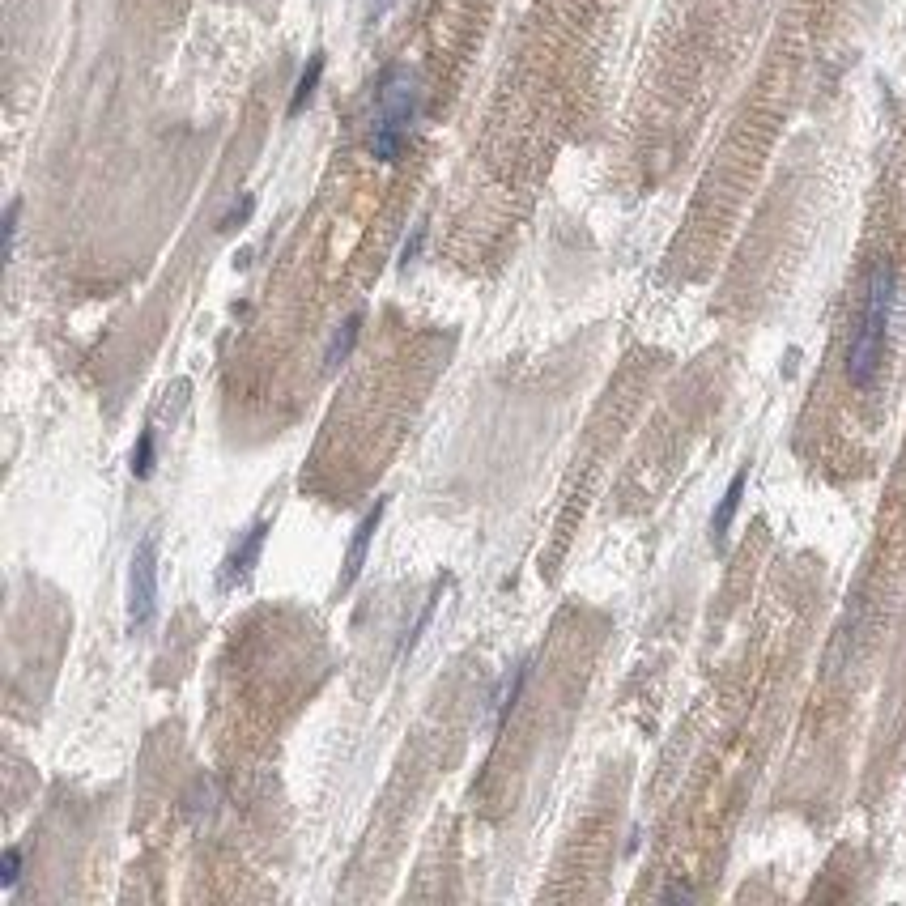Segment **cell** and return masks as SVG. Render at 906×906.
Here are the masks:
<instances>
[{
	"label": "cell",
	"instance_id": "obj_1",
	"mask_svg": "<svg viewBox=\"0 0 906 906\" xmlns=\"http://www.w3.org/2000/svg\"><path fill=\"white\" fill-rule=\"evenodd\" d=\"M422 120V73L409 69V64H392L379 77L375 90V111H371V149L375 162H396L400 149H405L409 132Z\"/></svg>",
	"mask_w": 906,
	"mask_h": 906
},
{
	"label": "cell",
	"instance_id": "obj_2",
	"mask_svg": "<svg viewBox=\"0 0 906 906\" xmlns=\"http://www.w3.org/2000/svg\"><path fill=\"white\" fill-rule=\"evenodd\" d=\"M889 307H894V268L881 260L868 273L864 315H860V328H855L851 349H847V379H851V388H868V383L877 379V371H881L885 332H889Z\"/></svg>",
	"mask_w": 906,
	"mask_h": 906
},
{
	"label": "cell",
	"instance_id": "obj_3",
	"mask_svg": "<svg viewBox=\"0 0 906 906\" xmlns=\"http://www.w3.org/2000/svg\"><path fill=\"white\" fill-rule=\"evenodd\" d=\"M158 613V536L149 532L145 541L132 549V570H128V630L141 634L154 626Z\"/></svg>",
	"mask_w": 906,
	"mask_h": 906
},
{
	"label": "cell",
	"instance_id": "obj_4",
	"mask_svg": "<svg viewBox=\"0 0 906 906\" xmlns=\"http://www.w3.org/2000/svg\"><path fill=\"white\" fill-rule=\"evenodd\" d=\"M383 511H388V502L379 498L375 507L362 515V524H358L354 541H349V553H345V570H341V592H349V587L358 583L362 566H366V553H371V541H375V532H379V524H383Z\"/></svg>",
	"mask_w": 906,
	"mask_h": 906
},
{
	"label": "cell",
	"instance_id": "obj_5",
	"mask_svg": "<svg viewBox=\"0 0 906 906\" xmlns=\"http://www.w3.org/2000/svg\"><path fill=\"white\" fill-rule=\"evenodd\" d=\"M264 536H268V519H260V524H251V528L243 532V541L230 549V558H226V566H222V592H230V587H239V583L251 575V566L260 562Z\"/></svg>",
	"mask_w": 906,
	"mask_h": 906
},
{
	"label": "cell",
	"instance_id": "obj_6",
	"mask_svg": "<svg viewBox=\"0 0 906 906\" xmlns=\"http://www.w3.org/2000/svg\"><path fill=\"white\" fill-rule=\"evenodd\" d=\"M745 481H749V468H741V473H736V477L728 481V490H724V498H719V507H715V515H711V536H715V545H719V549H724L732 519H736V511H741Z\"/></svg>",
	"mask_w": 906,
	"mask_h": 906
},
{
	"label": "cell",
	"instance_id": "obj_7",
	"mask_svg": "<svg viewBox=\"0 0 906 906\" xmlns=\"http://www.w3.org/2000/svg\"><path fill=\"white\" fill-rule=\"evenodd\" d=\"M320 77H324V52H311L307 69H302L298 86H294V94H290V107H285V115H290V120H298V115L307 111V103L315 98V90H320Z\"/></svg>",
	"mask_w": 906,
	"mask_h": 906
},
{
	"label": "cell",
	"instance_id": "obj_8",
	"mask_svg": "<svg viewBox=\"0 0 906 906\" xmlns=\"http://www.w3.org/2000/svg\"><path fill=\"white\" fill-rule=\"evenodd\" d=\"M358 337H362V315H349V320L341 324V332L337 337H332V345H328V354H324V366L328 371H337V366L354 354V345H358Z\"/></svg>",
	"mask_w": 906,
	"mask_h": 906
},
{
	"label": "cell",
	"instance_id": "obj_9",
	"mask_svg": "<svg viewBox=\"0 0 906 906\" xmlns=\"http://www.w3.org/2000/svg\"><path fill=\"white\" fill-rule=\"evenodd\" d=\"M524 681H528V664H519V668H515V677L502 681V690H498V698H494V719H498V724L511 715L515 698H519V685H524Z\"/></svg>",
	"mask_w": 906,
	"mask_h": 906
},
{
	"label": "cell",
	"instance_id": "obj_10",
	"mask_svg": "<svg viewBox=\"0 0 906 906\" xmlns=\"http://www.w3.org/2000/svg\"><path fill=\"white\" fill-rule=\"evenodd\" d=\"M154 473V430L137 434V447H132V477H149Z\"/></svg>",
	"mask_w": 906,
	"mask_h": 906
},
{
	"label": "cell",
	"instance_id": "obj_11",
	"mask_svg": "<svg viewBox=\"0 0 906 906\" xmlns=\"http://www.w3.org/2000/svg\"><path fill=\"white\" fill-rule=\"evenodd\" d=\"M18 877H22V851H18V847H9V851H5V860H0V885L13 889V885H18Z\"/></svg>",
	"mask_w": 906,
	"mask_h": 906
},
{
	"label": "cell",
	"instance_id": "obj_12",
	"mask_svg": "<svg viewBox=\"0 0 906 906\" xmlns=\"http://www.w3.org/2000/svg\"><path fill=\"white\" fill-rule=\"evenodd\" d=\"M18 213H22V200H9V209H5V251H9V260H13V251H18Z\"/></svg>",
	"mask_w": 906,
	"mask_h": 906
},
{
	"label": "cell",
	"instance_id": "obj_13",
	"mask_svg": "<svg viewBox=\"0 0 906 906\" xmlns=\"http://www.w3.org/2000/svg\"><path fill=\"white\" fill-rule=\"evenodd\" d=\"M247 217H251V196H243V205H234V209L222 217V230H230L234 222H247Z\"/></svg>",
	"mask_w": 906,
	"mask_h": 906
},
{
	"label": "cell",
	"instance_id": "obj_14",
	"mask_svg": "<svg viewBox=\"0 0 906 906\" xmlns=\"http://www.w3.org/2000/svg\"><path fill=\"white\" fill-rule=\"evenodd\" d=\"M690 898H694V889H685V885L664 889V902H690Z\"/></svg>",
	"mask_w": 906,
	"mask_h": 906
},
{
	"label": "cell",
	"instance_id": "obj_15",
	"mask_svg": "<svg viewBox=\"0 0 906 906\" xmlns=\"http://www.w3.org/2000/svg\"><path fill=\"white\" fill-rule=\"evenodd\" d=\"M396 5V0H375V5H371V22H379L383 18V13H388Z\"/></svg>",
	"mask_w": 906,
	"mask_h": 906
}]
</instances>
